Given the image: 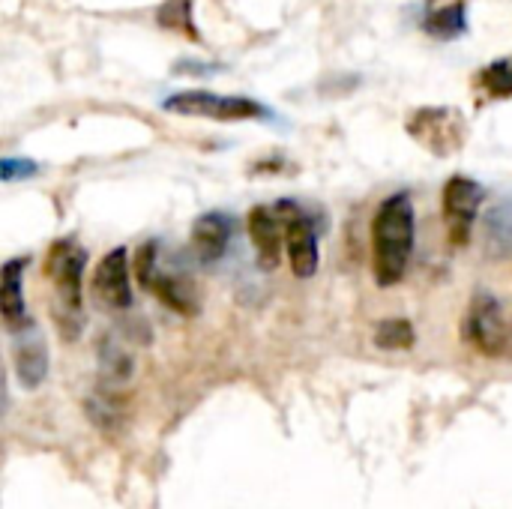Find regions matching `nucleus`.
Wrapping results in <instances>:
<instances>
[{
  "label": "nucleus",
  "instance_id": "1",
  "mask_svg": "<svg viewBox=\"0 0 512 509\" xmlns=\"http://www.w3.org/2000/svg\"><path fill=\"white\" fill-rule=\"evenodd\" d=\"M414 201L408 192L384 198L372 219V270L381 288H393L405 279L414 252Z\"/></svg>",
  "mask_w": 512,
  "mask_h": 509
},
{
  "label": "nucleus",
  "instance_id": "7",
  "mask_svg": "<svg viewBox=\"0 0 512 509\" xmlns=\"http://www.w3.org/2000/svg\"><path fill=\"white\" fill-rule=\"evenodd\" d=\"M462 333L468 339V345H474L480 354L486 357H498L507 348V318H504V306L498 303V297L492 291H477L471 297Z\"/></svg>",
  "mask_w": 512,
  "mask_h": 509
},
{
  "label": "nucleus",
  "instance_id": "20",
  "mask_svg": "<svg viewBox=\"0 0 512 509\" xmlns=\"http://www.w3.org/2000/svg\"><path fill=\"white\" fill-rule=\"evenodd\" d=\"M417 333L408 318H387L375 327V345L381 351H408L414 345Z\"/></svg>",
  "mask_w": 512,
  "mask_h": 509
},
{
  "label": "nucleus",
  "instance_id": "2",
  "mask_svg": "<svg viewBox=\"0 0 512 509\" xmlns=\"http://www.w3.org/2000/svg\"><path fill=\"white\" fill-rule=\"evenodd\" d=\"M84 267L87 252L78 240H54L45 255V279L54 285V324L66 342H75L84 330Z\"/></svg>",
  "mask_w": 512,
  "mask_h": 509
},
{
  "label": "nucleus",
  "instance_id": "9",
  "mask_svg": "<svg viewBox=\"0 0 512 509\" xmlns=\"http://www.w3.org/2000/svg\"><path fill=\"white\" fill-rule=\"evenodd\" d=\"M93 294L102 306L123 312L132 306V282H129V252L123 246L111 249L93 273Z\"/></svg>",
  "mask_w": 512,
  "mask_h": 509
},
{
  "label": "nucleus",
  "instance_id": "19",
  "mask_svg": "<svg viewBox=\"0 0 512 509\" xmlns=\"http://www.w3.org/2000/svg\"><path fill=\"white\" fill-rule=\"evenodd\" d=\"M477 84L489 99H510L512 96V57L492 60L477 72Z\"/></svg>",
  "mask_w": 512,
  "mask_h": 509
},
{
  "label": "nucleus",
  "instance_id": "3",
  "mask_svg": "<svg viewBox=\"0 0 512 509\" xmlns=\"http://www.w3.org/2000/svg\"><path fill=\"white\" fill-rule=\"evenodd\" d=\"M135 279L141 282L144 291H150L159 303H165L171 312L189 318L198 312V291L195 282H189L180 270H165L159 258V243L147 240L135 252Z\"/></svg>",
  "mask_w": 512,
  "mask_h": 509
},
{
  "label": "nucleus",
  "instance_id": "13",
  "mask_svg": "<svg viewBox=\"0 0 512 509\" xmlns=\"http://www.w3.org/2000/svg\"><path fill=\"white\" fill-rule=\"evenodd\" d=\"M420 24L441 42L462 39L468 33V0H426Z\"/></svg>",
  "mask_w": 512,
  "mask_h": 509
},
{
  "label": "nucleus",
  "instance_id": "8",
  "mask_svg": "<svg viewBox=\"0 0 512 509\" xmlns=\"http://www.w3.org/2000/svg\"><path fill=\"white\" fill-rule=\"evenodd\" d=\"M483 198H486V192L477 180H471L465 174H456L447 180V186H444V222H447L453 246H465L471 240Z\"/></svg>",
  "mask_w": 512,
  "mask_h": 509
},
{
  "label": "nucleus",
  "instance_id": "10",
  "mask_svg": "<svg viewBox=\"0 0 512 509\" xmlns=\"http://www.w3.org/2000/svg\"><path fill=\"white\" fill-rule=\"evenodd\" d=\"M12 336H15L12 339V366H15L18 384L24 390L42 387V381L48 375V351H45V339H42L39 327L33 321H27Z\"/></svg>",
  "mask_w": 512,
  "mask_h": 509
},
{
  "label": "nucleus",
  "instance_id": "11",
  "mask_svg": "<svg viewBox=\"0 0 512 509\" xmlns=\"http://www.w3.org/2000/svg\"><path fill=\"white\" fill-rule=\"evenodd\" d=\"M246 228H249L258 267L273 273L282 264V249H285V228H282L276 207H252Z\"/></svg>",
  "mask_w": 512,
  "mask_h": 509
},
{
  "label": "nucleus",
  "instance_id": "17",
  "mask_svg": "<svg viewBox=\"0 0 512 509\" xmlns=\"http://www.w3.org/2000/svg\"><path fill=\"white\" fill-rule=\"evenodd\" d=\"M99 369H102V378L108 384H123L132 378V354L120 345V339L114 336H102L99 342Z\"/></svg>",
  "mask_w": 512,
  "mask_h": 509
},
{
  "label": "nucleus",
  "instance_id": "12",
  "mask_svg": "<svg viewBox=\"0 0 512 509\" xmlns=\"http://www.w3.org/2000/svg\"><path fill=\"white\" fill-rule=\"evenodd\" d=\"M234 222L225 213H204L192 225V252L201 264H216L228 252Z\"/></svg>",
  "mask_w": 512,
  "mask_h": 509
},
{
  "label": "nucleus",
  "instance_id": "5",
  "mask_svg": "<svg viewBox=\"0 0 512 509\" xmlns=\"http://www.w3.org/2000/svg\"><path fill=\"white\" fill-rule=\"evenodd\" d=\"M162 111L180 114V117H207V120H261L270 117V111L249 96H225L210 90H183L162 102Z\"/></svg>",
  "mask_w": 512,
  "mask_h": 509
},
{
  "label": "nucleus",
  "instance_id": "21",
  "mask_svg": "<svg viewBox=\"0 0 512 509\" xmlns=\"http://www.w3.org/2000/svg\"><path fill=\"white\" fill-rule=\"evenodd\" d=\"M36 174V162L33 159H15V156H3L0 162V180L12 183L18 177H33Z\"/></svg>",
  "mask_w": 512,
  "mask_h": 509
},
{
  "label": "nucleus",
  "instance_id": "16",
  "mask_svg": "<svg viewBox=\"0 0 512 509\" xmlns=\"http://www.w3.org/2000/svg\"><path fill=\"white\" fill-rule=\"evenodd\" d=\"M486 246L492 255L498 258H510L512 255V198L510 201H501L489 210L486 222Z\"/></svg>",
  "mask_w": 512,
  "mask_h": 509
},
{
  "label": "nucleus",
  "instance_id": "4",
  "mask_svg": "<svg viewBox=\"0 0 512 509\" xmlns=\"http://www.w3.org/2000/svg\"><path fill=\"white\" fill-rule=\"evenodd\" d=\"M408 135L435 156H453L468 144V120L459 108L450 105H423L417 108L408 123Z\"/></svg>",
  "mask_w": 512,
  "mask_h": 509
},
{
  "label": "nucleus",
  "instance_id": "18",
  "mask_svg": "<svg viewBox=\"0 0 512 509\" xmlns=\"http://www.w3.org/2000/svg\"><path fill=\"white\" fill-rule=\"evenodd\" d=\"M156 24L162 30H171V33H180L192 42H198V27H195V18H192V0H165L159 9H156Z\"/></svg>",
  "mask_w": 512,
  "mask_h": 509
},
{
  "label": "nucleus",
  "instance_id": "14",
  "mask_svg": "<svg viewBox=\"0 0 512 509\" xmlns=\"http://www.w3.org/2000/svg\"><path fill=\"white\" fill-rule=\"evenodd\" d=\"M24 267L27 258H12L3 264V276H0V312L9 333L21 330L30 321L24 306Z\"/></svg>",
  "mask_w": 512,
  "mask_h": 509
},
{
  "label": "nucleus",
  "instance_id": "6",
  "mask_svg": "<svg viewBox=\"0 0 512 509\" xmlns=\"http://www.w3.org/2000/svg\"><path fill=\"white\" fill-rule=\"evenodd\" d=\"M276 213L285 228V249H288L291 273L297 279L315 276L321 264V249H318V231L312 225V216L297 201H279Z\"/></svg>",
  "mask_w": 512,
  "mask_h": 509
},
{
  "label": "nucleus",
  "instance_id": "15",
  "mask_svg": "<svg viewBox=\"0 0 512 509\" xmlns=\"http://www.w3.org/2000/svg\"><path fill=\"white\" fill-rule=\"evenodd\" d=\"M84 411L90 417V423L102 432H117L126 420V411H123V402L117 393H111L108 387H99L87 396L84 402Z\"/></svg>",
  "mask_w": 512,
  "mask_h": 509
}]
</instances>
